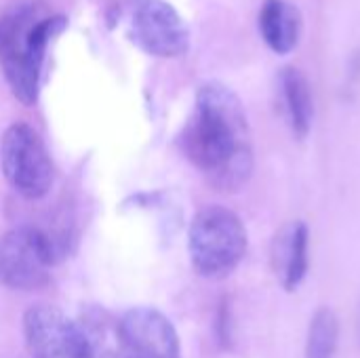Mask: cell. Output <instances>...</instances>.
Listing matches in <instances>:
<instances>
[{
	"label": "cell",
	"mask_w": 360,
	"mask_h": 358,
	"mask_svg": "<svg viewBox=\"0 0 360 358\" xmlns=\"http://www.w3.org/2000/svg\"><path fill=\"white\" fill-rule=\"evenodd\" d=\"M59 249L55 238L34 226H19L0 236V285L34 291L49 283Z\"/></svg>",
	"instance_id": "5"
},
{
	"label": "cell",
	"mask_w": 360,
	"mask_h": 358,
	"mask_svg": "<svg viewBox=\"0 0 360 358\" xmlns=\"http://www.w3.org/2000/svg\"><path fill=\"white\" fill-rule=\"evenodd\" d=\"M190 260L207 279L228 276L247 253V230L240 217L219 205L200 209L190 226Z\"/></svg>",
	"instance_id": "3"
},
{
	"label": "cell",
	"mask_w": 360,
	"mask_h": 358,
	"mask_svg": "<svg viewBox=\"0 0 360 358\" xmlns=\"http://www.w3.org/2000/svg\"><path fill=\"white\" fill-rule=\"evenodd\" d=\"M0 167L8 186L27 200L46 196L55 179V167L44 141L25 122H15L4 131Z\"/></svg>",
	"instance_id": "4"
},
{
	"label": "cell",
	"mask_w": 360,
	"mask_h": 358,
	"mask_svg": "<svg viewBox=\"0 0 360 358\" xmlns=\"http://www.w3.org/2000/svg\"><path fill=\"white\" fill-rule=\"evenodd\" d=\"M274 270L287 291L300 287L308 272V228L302 222L287 226L274 241Z\"/></svg>",
	"instance_id": "9"
},
{
	"label": "cell",
	"mask_w": 360,
	"mask_h": 358,
	"mask_svg": "<svg viewBox=\"0 0 360 358\" xmlns=\"http://www.w3.org/2000/svg\"><path fill=\"white\" fill-rule=\"evenodd\" d=\"M340 340V323L338 317L323 308L314 314L306 342V358H333Z\"/></svg>",
	"instance_id": "12"
},
{
	"label": "cell",
	"mask_w": 360,
	"mask_h": 358,
	"mask_svg": "<svg viewBox=\"0 0 360 358\" xmlns=\"http://www.w3.org/2000/svg\"><path fill=\"white\" fill-rule=\"evenodd\" d=\"M281 89L293 131L300 137L308 135L314 108H312V95L306 76L297 68H285L281 74Z\"/></svg>",
	"instance_id": "11"
},
{
	"label": "cell",
	"mask_w": 360,
	"mask_h": 358,
	"mask_svg": "<svg viewBox=\"0 0 360 358\" xmlns=\"http://www.w3.org/2000/svg\"><path fill=\"white\" fill-rule=\"evenodd\" d=\"M259 32L274 53L293 51L302 34L300 11L285 0H266L259 11Z\"/></svg>",
	"instance_id": "10"
},
{
	"label": "cell",
	"mask_w": 360,
	"mask_h": 358,
	"mask_svg": "<svg viewBox=\"0 0 360 358\" xmlns=\"http://www.w3.org/2000/svg\"><path fill=\"white\" fill-rule=\"evenodd\" d=\"M63 25V17H34L32 6H17L0 17V65L21 103H36L46 44Z\"/></svg>",
	"instance_id": "2"
},
{
	"label": "cell",
	"mask_w": 360,
	"mask_h": 358,
	"mask_svg": "<svg viewBox=\"0 0 360 358\" xmlns=\"http://www.w3.org/2000/svg\"><path fill=\"white\" fill-rule=\"evenodd\" d=\"M129 34L156 57H179L190 44L188 25L165 0H129Z\"/></svg>",
	"instance_id": "7"
},
{
	"label": "cell",
	"mask_w": 360,
	"mask_h": 358,
	"mask_svg": "<svg viewBox=\"0 0 360 358\" xmlns=\"http://www.w3.org/2000/svg\"><path fill=\"white\" fill-rule=\"evenodd\" d=\"M23 338L32 358H95L86 329L55 306H32L23 314Z\"/></svg>",
	"instance_id": "6"
},
{
	"label": "cell",
	"mask_w": 360,
	"mask_h": 358,
	"mask_svg": "<svg viewBox=\"0 0 360 358\" xmlns=\"http://www.w3.org/2000/svg\"><path fill=\"white\" fill-rule=\"evenodd\" d=\"M122 358H179V338L171 321L154 308H131L116 323Z\"/></svg>",
	"instance_id": "8"
},
{
	"label": "cell",
	"mask_w": 360,
	"mask_h": 358,
	"mask_svg": "<svg viewBox=\"0 0 360 358\" xmlns=\"http://www.w3.org/2000/svg\"><path fill=\"white\" fill-rule=\"evenodd\" d=\"M181 148L219 190H236L249 179L253 167L249 124L240 99L228 87L219 82L200 87Z\"/></svg>",
	"instance_id": "1"
}]
</instances>
